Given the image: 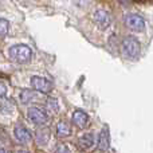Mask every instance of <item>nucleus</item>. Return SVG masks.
Segmentation results:
<instances>
[{
    "mask_svg": "<svg viewBox=\"0 0 153 153\" xmlns=\"http://www.w3.org/2000/svg\"><path fill=\"white\" fill-rule=\"evenodd\" d=\"M8 54L12 61L18 62V63H26L31 59L32 50L27 45H15L10 48Z\"/></svg>",
    "mask_w": 153,
    "mask_h": 153,
    "instance_id": "f257e3e1",
    "label": "nucleus"
},
{
    "mask_svg": "<svg viewBox=\"0 0 153 153\" xmlns=\"http://www.w3.org/2000/svg\"><path fill=\"white\" fill-rule=\"evenodd\" d=\"M122 51L124 55L129 59H137L141 53V46L140 42L136 39L134 36H126L122 40Z\"/></svg>",
    "mask_w": 153,
    "mask_h": 153,
    "instance_id": "f03ea898",
    "label": "nucleus"
},
{
    "mask_svg": "<svg viewBox=\"0 0 153 153\" xmlns=\"http://www.w3.org/2000/svg\"><path fill=\"white\" fill-rule=\"evenodd\" d=\"M125 24L129 30L136 32H143L145 30V20L143 16L137 15V13H128L125 16Z\"/></svg>",
    "mask_w": 153,
    "mask_h": 153,
    "instance_id": "7ed1b4c3",
    "label": "nucleus"
},
{
    "mask_svg": "<svg viewBox=\"0 0 153 153\" xmlns=\"http://www.w3.org/2000/svg\"><path fill=\"white\" fill-rule=\"evenodd\" d=\"M27 116H28V118L36 125L46 124L48 120V114L46 113L42 108H36V106L30 108L28 110H27Z\"/></svg>",
    "mask_w": 153,
    "mask_h": 153,
    "instance_id": "20e7f679",
    "label": "nucleus"
},
{
    "mask_svg": "<svg viewBox=\"0 0 153 153\" xmlns=\"http://www.w3.org/2000/svg\"><path fill=\"white\" fill-rule=\"evenodd\" d=\"M93 20H94V23L102 30L108 28L111 23L110 15H109V12L105 11V10H97L95 11V12L93 13Z\"/></svg>",
    "mask_w": 153,
    "mask_h": 153,
    "instance_id": "39448f33",
    "label": "nucleus"
},
{
    "mask_svg": "<svg viewBox=\"0 0 153 153\" xmlns=\"http://www.w3.org/2000/svg\"><path fill=\"white\" fill-rule=\"evenodd\" d=\"M31 85L35 90L43 93V94H48V93L51 91V89H53L51 82L48 81V79L43 78V76H38V75H35L31 78Z\"/></svg>",
    "mask_w": 153,
    "mask_h": 153,
    "instance_id": "423d86ee",
    "label": "nucleus"
},
{
    "mask_svg": "<svg viewBox=\"0 0 153 153\" xmlns=\"http://www.w3.org/2000/svg\"><path fill=\"white\" fill-rule=\"evenodd\" d=\"M13 136H15V138L19 141V143L22 144H26L28 143L30 140H31V133H30L28 129H26L24 126H20V125H18V126H15V129H13Z\"/></svg>",
    "mask_w": 153,
    "mask_h": 153,
    "instance_id": "0eeeda50",
    "label": "nucleus"
},
{
    "mask_svg": "<svg viewBox=\"0 0 153 153\" xmlns=\"http://www.w3.org/2000/svg\"><path fill=\"white\" fill-rule=\"evenodd\" d=\"M50 136L51 132L48 128H43V129H39L36 132V136H35V140H36V144L40 146H45L48 144L50 141Z\"/></svg>",
    "mask_w": 153,
    "mask_h": 153,
    "instance_id": "6e6552de",
    "label": "nucleus"
},
{
    "mask_svg": "<svg viewBox=\"0 0 153 153\" xmlns=\"http://www.w3.org/2000/svg\"><path fill=\"white\" fill-rule=\"evenodd\" d=\"M73 122L78 128H85L89 122V116L82 110H75L74 114H73Z\"/></svg>",
    "mask_w": 153,
    "mask_h": 153,
    "instance_id": "1a4fd4ad",
    "label": "nucleus"
},
{
    "mask_svg": "<svg viewBox=\"0 0 153 153\" xmlns=\"http://www.w3.org/2000/svg\"><path fill=\"white\" fill-rule=\"evenodd\" d=\"M93 145H94V136L91 133H86L78 140V146L81 149H85V151L90 149Z\"/></svg>",
    "mask_w": 153,
    "mask_h": 153,
    "instance_id": "9d476101",
    "label": "nucleus"
},
{
    "mask_svg": "<svg viewBox=\"0 0 153 153\" xmlns=\"http://www.w3.org/2000/svg\"><path fill=\"white\" fill-rule=\"evenodd\" d=\"M110 146V137H109V132L108 129H103L100 134V138H98V148L100 151H106Z\"/></svg>",
    "mask_w": 153,
    "mask_h": 153,
    "instance_id": "9b49d317",
    "label": "nucleus"
},
{
    "mask_svg": "<svg viewBox=\"0 0 153 153\" xmlns=\"http://www.w3.org/2000/svg\"><path fill=\"white\" fill-rule=\"evenodd\" d=\"M56 134H58V137H61V138L69 137V136L71 134V126L65 121L58 122V125H56Z\"/></svg>",
    "mask_w": 153,
    "mask_h": 153,
    "instance_id": "f8f14e48",
    "label": "nucleus"
},
{
    "mask_svg": "<svg viewBox=\"0 0 153 153\" xmlns=\"http://www.w3.org/2000/svg\"><path fill=\"white\" fill-rule=\"evenodd\" d=\"M15 111V105L12 103V101L10 100H4L1 103H0V113L5 114V116H10Z\"/></svg>",
    "mask_w": 153,
    "mask_h": 153,
    "instance_id": "ddd939ff",
    "label": "nucleus"
},
{
    "mask_svg": "<svg viewBox=\"0 0 153 153\" xmlns=\"http://www.w3.org/2000/svg\"><path fill=\"white\" fill-rule=\"evenodd\" d=\"M35 98V93L34 91H31V90H27V89H24V90H22V93H20V101H22V103H30L32 100Z\"/></svg>",
    "mask_w": 153,
    "mask_h": 153,
    "instance_id": "4468645a",
    "label": "nucleus"
},
{
    "mask_svg": "<svg viewBox=\"0 0 153 153\" xmlns=\"http://www.w3.org/2000/svg\"><path fill=\"white\" fill-rule=\"evenodd\" d=\"M8 30H10V23H8V20H5V19H0V36H3V35L7 34Z\"/></svg>",
    "mask_w": 153,
    "mask_h": 153,
    "instance_id": "2eb2a0df",
    "label": "nucleus"
},
{
    "mask_svg": "<svg viewBox=\"0 0 153 153\" xmlns=\"http://www.w3.org/2000/svg\"><path fill=\"white\" fill-rule=\"evenodd\" d=\"M54 153H70V149L67 148L65 144H59V145H56L55 152Z\"/></svg>",
    "mask_w": 153,
    "mask_h": 153,
    "instance_id": "dca6fc26",
    "label": "nucleus"
},
{
    "mask_svg": "<svg viewBox=\"0 0 153 153\" xmlns=\"http://www.w3.org/2000/svg\"><path fill=\"white\" fill-rule=\"evenodd\" d=\"M7 90H8V89H7V85H5L4 82L0 81V98L4 97V95L7 94Z\"/></svg>",
    "mask_w": 153,
    "mask_h": 153,
    "instance_id": "f3484780",
    "label": "nucleus"
},
{
    "mask_svg": "<svg viewBox=\"0 0 153 153\" xmlns=\"http://www.w3.org/2000/svg\"><path fill=\"white\" fill-rule=\"evenodd\" d=\"M47 103H48V108L51 106V108H53L55 111L59 109V106H58V102H56V100H53V98H51V100H48V101H47Z\"/></svg>",
    "mask_w": 153,
    "mask_h": 153,
    "instance_id": "a211bd4d",
    "label": "nucleus"
},
{
    "mask_svg": "<svg viewBox=\"0 0 153 153\" xmlns=\"http://www.w3.org/2000/svg\"><path fill=\"white\" fill-rule=\"evenodd\" d=\"M0 153H8V152L5 151V149H0Z\"/></svg>",
    "mask_w": 153,
    "mask_h": 153,
    "instance_id": "6ab92c4d",
    "label": "nucleus"
},
{
    "mask_svg": "<svg viewBox=\"0 0 153 153\" xmlns=\"http://www.w3.org/2000/svg\"><path fill=\"white\" fill-rule=\"evenodd\" d=\"M16 153H28V152H26V151H19V152H16Z\"/></svg>",
    "mask_w": 153,
    "mask_h": 153,
    "instance_id": "aec40b11",
    "label": "nucleus"
}]
</instances>
